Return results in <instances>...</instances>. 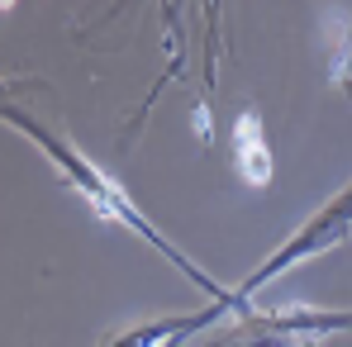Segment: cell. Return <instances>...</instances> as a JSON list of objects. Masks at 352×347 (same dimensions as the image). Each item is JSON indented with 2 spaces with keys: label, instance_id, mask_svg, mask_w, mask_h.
<instances>
[{
  "label": "cell",
  "instance_id": "1",
  "mask_svg": "<svg viewBox=\"0 0 352 347\" xmlns=\"http://www.w3.org/2000/svg\"><path fill=\"white\" fill-rule=\"evenodd\" d=\"M238 328L234 333H219L205 347H300L319 333H333V328H352V314H314L305 304L295 309H281V314H252L248 309H234Z\"/></svg>",
  "mask_w": 352,
  "mask_h": 347
},
{
  "label": "cell",
  "instance_id": "2",
  "mask_svg": "<svg viewBox=\"0 0 352 347\" xmlns=\"http://www.w3.org/2000/svg\"><path fill=\"white\" fill-rule=\"evenodd\" d=\"M348 229H352V186L338 195V200H333V205H329V210H319V214H314L305 229L295 233L281 252H272V257H267V262H262V267H257V271L238 286V295H252L257 286H267L272 276H281L286 267L305 262V257H314V252H324V247H333V243H343V238H348Z\"/></svg>",
  "mask_w": 352,
  "mask_h": 347
},
{
  "label": "cell",
  "instance_id": "3",
  "mask_svg": "<svg viewBox=\"0 0 352 347\" xmlns=\"http://www.w3.org/2000/svg\"><path fill=\"white\" fill-rule=\"evenodd\" d=\"M234 162H238V176L248 186H257V190L272 181V148L262 138V119L252 110H243L234 124Z\"/></svg>",
  "mask_w": 352,
  "mask_h": 347
},
{
  "label": "cell",
  "instance_id": "4",
  "mask_svg": "<svg viewBox=\"0 0 352 347\" xmlns=\"http://www.w3.org/2000/svg\"><path fill=\"white\" fill-rule=\"evenodd\" d=\"M5 5H14V0H5Z\"/></svg>",
  "mask_w": 352,
  "mask_h": 347
}]
</instances>
